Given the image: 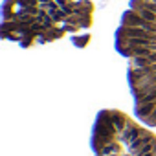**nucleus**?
<instances>
[{"label": "nucleus", "instance_id": "f257e3e1", "mask_svg": "<svg viewBox=\"0 0 156 156\" xmlns=\"http://www.w3.org/2000/svg\"><path fill=\"white\" fill-rule=\"evenodd\" d=\"M116 39H151L156 41V33H151L143 28H134V26H121L116 31Z\"/></svg>", "mask_w": 156, "mask_h": 156}, {"label": "nucleus", "instance_id": "f03ea898", "mask_svg": "<svg viewBox=\"0 0 156 156\" xmlns=\"http://www.w3.org/2000/svg\"><path fill=\"white\" fill-rule=\"evenodd\" d=\"M154 73H156V62L151 64V66H147V68H129V72H127L129 87L134 88V87L141 85L147 77H151V75H154Z\"/></svg>", "mask_w": 156, "mask_h": 156}, {"label": "nucleus", "instance_id": "7ed1b4c3", "mask_svg": "<svg viewBox=\"0 0 156 156\" xmlns=\"http://www.w3.org/2000/svg\"><path fill=\"white\" fill-rule=\"evenodd\" d=\"M145 24V19L136 11V9H127L121 15V26H134V28H141Z\"/></svg>", "mask_w": 156, "mask_h": 156}, {"label": "nucleus", "instance_id": "20e7f679", "mask_svg": "<svg viewBox=\"0 0 156 156\" xmlns=\"http://www.w3.org/2000/svg\"><path fill=\"white\" fill-rule=\"evenodd\" d=\"M72 41H73V42H75L77 46L81 48V46H85V44H87V42L90 41V37H87V35H85V37H77V39H72Z\"/></svg>", "mask_w": 156, "mask_h": 156}, {"label": "nucleus", "instance_id": "39448f33", "mask_svg": "<svg viewBox=\"0 0 156 156\" xmlns=\"http://www.w3.org/2000/svg\"><path fill=\"white\" fill-rule=\"evenodd\" d=\"M145 123H147V127H156V108H154V112L151 114V118Z\"/></svg>", "mask_w": 156, "mask_h": 156}, {"label": "nucleus", "instance_id": "423d86ee", "mask_svg": "<svg viewBox=\"0 0 156 156\" xmlns=\"http://www.w3.org/2000/svg\"><path fill=\"white\" fill-rule=\"evenodd\" d=\"M108 156H121V154H119V152H116V154H108Z\"/></svg>", "mask_w": 156, "mask_h": 156}]
</instances>
